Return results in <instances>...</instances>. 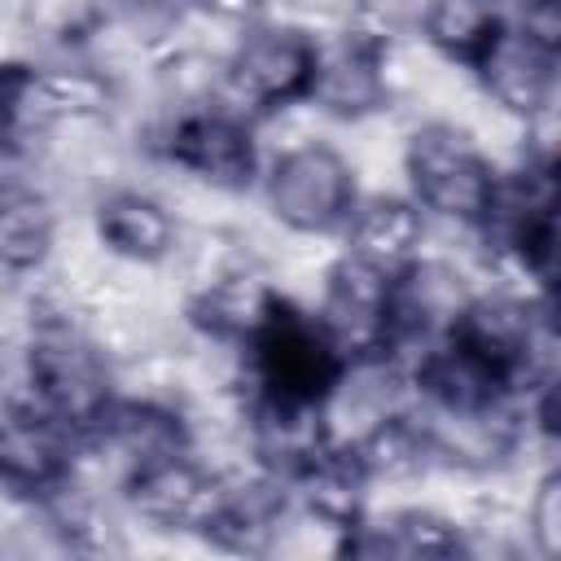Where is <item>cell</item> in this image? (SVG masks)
<instances>
[{"instance_id":"obj_8","label":"cell","mask_w":561,"mask_h":561,"mask_svg":"<svg viewBox=\"0 0 561 561\" xmlns=\"http://www.w3.org/2000/svg\"><path fill=\"white\" fill-rule=\"evenodd\" d=\"M79 443L31 399L0 403V491L22 500H57L70 491Z\"/></svg>"},{"instance_id":"obj_14","label":"cell","mask_w":561,"mask_h":561,"mask_svg":"<svg viewBox=\"0 0 561 561\" xmlns=\"http://www.w3.org/2000/svg\"><path fill=\"white\" fill-rule=\"evenodd\" d=\"M92 228L110 254H118L127 263H145V267L167 263L180 245V224L171 219V210L140 188L105 193L92 210Z\"/></svg>"},{"instance_id":"obj_24","label":"cell","mask_w":561,"mask_h":561,"mask_svg":"<svg viewBox=\"0 0 561 561\" xmlns=\"http://www.w3.org/2000/svg\"><path fill=\"white\" fill-rule=\"evenodd\" d=\"M184 0H114V9L131 22V26H167L180 13Z\"/></svg>"},{"instance_id":"obj_1","label":"cell","mask_w":561,"mask_h":561,"mask_svg":"<svg viewBox=\"0 0 561 561\" xmlns=\"http://www.w3.org/2000/svg\"><path fill=\"white\" fill-rule=\"evenodd\" d=\"M250 403H302L329 408L346 377V359L316 320V311L289 302L285 294L267 311V320L241 346Z\"/></svg>"},{"instance_id":"obj_6","label":"cell","mask_w":561,"mask_h":561,"mask_svg":"<svg viewBox=\"0 0 561 561\" xmlns=\"http://www.w3.org/2000/svg\"><path fill=\"white\" fill-rule=\"evenodd\" d=\"M267 210L302 237H337L346 215L359 202L355 167L324 140H302L285 153H276L263 175Z\"/></svg>"},{"instance_id":"obj_11","label":"cell","mask_w":561,"mask_h":561,"mask_svg":"<svg viewBox=\"0 0 561 561\" xmlns=\"http://www.w3.org/2000/svg\"><path fill=\"white\" fill-rule=\"evenodd\" d=\"M386 61L390 53L342 31L333 44H320V66H316V83L307 101L333 118H368L386 110L390 101Z\"/></svg>"},{"instance_id":"obj_7","label":"cell","mask_w":561,"mask_h":561,"mask_svg":"<svg viewBox=\"0 0 561 561\" xmlns=\"http://www.w3.org/2000/svg\"><path fill=\"white\" fill-rule=\"evenodd\" d=\"M316 320L324 324V333L342 351L346 368L351 364L399 359V342H394V272L342 250L333 259V267L324 272V294H320Z\"/></svg>"},{"instance_id":"obj_22","label":"cell","mask_w":561,"mask_h":561,"mask_svg":"<svg viewBox=\"0 0 561 561\" xmlns=\"http://www.w3.org/2000/svg\"><path fill=\"white\" fill-rule=\"evenodd\" d=\"M526 539L543 561L561 557V473L557 469H548L535 482V495L526 504Z\"/></svg>"},{"instance_id":"obj_20","label":"cell","mask_w":561,"mask_h":561,"mask_svg":"<svg viewBox=\"0 0 561 561\" xmlns=\"http://www.w3.org/2000/svg\"><path fill=\"white\" fill-rule=\"evenodd\" d=\"M35 70L39 66L31 61H0V162H13L44 136L35 114Z\"/></svg>"},{"instance_id":"obj_10","label":"cell","mask_w":561,"mask_h":561,"mask_svg":"<svg viewBox=\"0 0 561 561\" xmlns=\"http://www.w3.org/2000/svg\"><path fill=\"white\" fill-rule=\"evenodd\" d=\"M228 482L210 473L193 451L162 456L149 465H136L123 473V500L131 513L158 530H188L202 535L206 522L215 517Z\"/></svg>"},{"instance_id":"obj_5","label":"cell","mask_w":561,"mask_h":561,"mask_svg":"<svg viewBox=\"0 0 561 561\" xmlns=\"http://www.w3.org/2000/svg\"><path fill=\"white\" fill-rule=\"evenodd\" d=\"M158 158L219 193H245L263 175V153L254 140V118L219 101L180 105L153 140Z\"/></svg>"},{"instance_id":"obj_18","label":"cell","mask_w":561,"mask_h":561,"mask_svg":"<svg viewBox=\"0 0 561 561\" xmlns=\"http://www.w3.org/2000/svg\"><path fill=\"white\" fill-rule=\"evenodd\" d=\"M508 22V9L500 0H421V22L416 35L438 48L456 66H473L482 48L500 35Z\"/></svg>"},{"instance_id":"obj_17","label":"cell","mask_w":561,"mask_h":561,"mask_svg":"<svg viewBox=\"0 0 561 561\" xmlns=\"http://www.w3.org/2000/svg\"><path fill=\"white\" fill-rule=\"evenodd\" d=\"M57 241V215L53 202L18 180V175H0V272L26 276L39 272L53 254Z\"/></svg>"},{"instance_id":"obj_2","label":"cell","mask_w":561,"mask_h":561,"mask_svg":"<svg viewBox=\"0 0 561 561\" xmlns=\"http://www.w3.org/2000/svg\"><path fill=\"white\" fill-rule=\"evenodd\" d=\"M22 373H26V399L53 416L79 447H88L101 430V421L110 416L118 390H114V368L105 359V351L75 329L70 320H39L31 329L26 355H22Z\"/></svg>"},{"instance_id":"obj_16","label":"cell","mask_w":561,"mask_h":561,"mask_svg":"<svg viewBox=\"0 0 561 561\" xmlns=\"http://www.w3.org/2000/svg\"><path fill=\"white\" fill-rule=\"evenodd\" d=\"M276 298H280V289H272L263 276H254V272H224V276L206 280L188 298V324L197 333H206L210 342H224V346L241 351L250 342V333L267 320Z\"/></svg>"},{"instance_id":"obj_23","label":"cell","mask_w":561,"mask_h":561,"mask_svg":"<svg viewBox=\"0 0 561 561\" xmlns=\"http://www.w3.org/2000/svg\"><path fill=\"white\" fill-rule=\"evenodd\" d=\"M197 9L224 26H237V31L267 22V0H197Z\"/></svg>"},{"instance_id":"obj_4","label":"cell","mask_w":561,"mask_h":561,"mask_svg":"<svg viewBox=\"0 0 561 561\" xmlns=\"http://www.w3.org/2000/svg\"><path fill=\"white\" fill-rule=\"evenodd\" d=\"M316 66H320V39L307 26L259 22L241 31L237 48L219 70H224L232 110H241L245 118H263V114L302 105L311 96Z\"/></svg>"},{"instance_id":"obj_19","label":"cell","mask_w":561,"mask_h":561,"mask_svg":"<svg viewBox=\"0 0 561 561\" xmlns=\"http://www.w3.org/2000/svg\"><path fill=\"white\" fill-rule=\"evenodd\" d=\"M114 79L92 66H39L35 70V114L39 127L105 118L114 110Z\"/></svg>"},{"instance_id":"obj_21","label":"cell","mask_w":561,"mask_h":561,"mask_svg":"<svg viewBox=\"0 0 561 561\" xmlns=\"http://www.w3.org/2000/svg\"><path fill=\"white\" fill-rule=\"evenodd\" d=\"M421 22V0H355L346 18V35L390 53L399 39L416 35Z\"/></svg>"},{"instance_id":"obj_3","label":"cell","mask_w":561,"mask_h":561,"mask_svg":"<svg viewBox=\"0 0 561 561\" xmlns=\"http://www.w3.org/2000/svg\"><path fill=\"white\" fill-rule=\"evenodd\" d=\"M403 175H408V197L425 215H438L469 232L486 228L500 193V171L460 127L451 123L416 127L403 149Z\"/></svg>"},{"instance_id":"obj_13","label":"cell","mask_w":561,"mask_h":561,"mask_svg":"<svg viewBox=\"0 0 561 561\" xmlns=\"http://www.w3.org/2000/svg\"><path fill=\"white\" fill-rule=\"evenodd\" d=\"M473 543L465 539V530L434 513V508H399L386 522H359L346 535H337V557H430V561H447V557H469Z\"/></svg>"},{"instance_id":"obj_9","label":"cell","mask_w":561,"mask_h":561,"mask_svg":"<svg viewBox=\"0 0 561 561\" xmlns=\"http://www.w3.org/2000/svg\"><path fill=\"white\" fill-rule=\"evenodd\" d=\"M482 92L526 127L543 123L557 101V70H561V48L522 31L513 18L500 26V35L482 48V57L469 66Z\"/></svg>"},{"instance_id":"obj_15","label":"cell","mask_w":561,"mask_h":561,"mask_svg":"<svg viewBox=\"0 0 561 561\" xmlns=\"http://www.w3.org/2000/svg\"><path fill=\"white\" fill-rule=\"evenodd\" d=\"M88 447L114 451L123 460V473H127L136 465L193 451V438H188V425L180 421L175 408L153 403V399H123L118 394L110 416L101 421V430H96V438Z\"/></svg>"},{"instance_id":"obj_12","label":"cell","mask_w":561,"mask_h":561,"mask_svg":"<svg viewBox=\"0 0 561 561\" xmlns=\"http://www.w3.org/2000/svg\"><path fill=\"white\" fill-rule=\"evenodd\" d=\"M425 219L430 215L408 193H359L337 237L346 241V254H359L386 272H399L412 259H421Z\"/></svg>"}]
</instances>
